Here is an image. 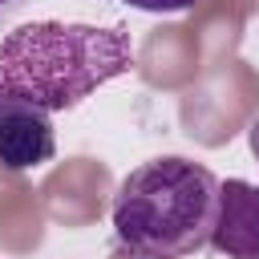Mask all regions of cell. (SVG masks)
I'll return each mask as SVG.
<instances>
[{
	"label": "cell",
	"instance_id": "obj_7",
	"mask_svg": "<svg viewBox=\"0 0 259 259\" xmlns=\"http://www.w3.org/2000/svg\"><path fill=\"white\" fill-rule=\"evenodd\" d=\"M20 8H24V0H0V24H4V20H12Z\"/></svg>",
	"mask_w": 259,
	"mask_h": 259
},
{
	"label": "cell",
	"instance_id": "obj_5",
	"mask_svg": "<svg viewBox=\"0 0 259 259\" xmlns=\"http://www.w3.org/2000/svg\"><path fill=\"white\" fill-rule=\"evenodd\" d=\"M138 12H154V16H174V12H190L198 0H125Z\"/></svg>",
	"mask_w": 259,
	"mask_h": 259
},
{
	"label": "cell",
	"instance_id": "obj_6",
	"mask_svg": "<svg viewBox=\"0 0 259 259\" xmlns=\"http://www.w3.org/2000/svg\"><path fill=\"white\" fill-rule=\"evenodd\" d=\"M109 259H166V255H150V251H138V247H125V243H117V247L109 251Z\"/></svg>",
	"mask_w": 259,
	"mask_h": 259
},
{
	"label": "cell",
	"instance_id": "obj_4",
	"mask_svg": "<svg viewBox=\"0 0 259 259\" xmlns=\"http://www.w3.org/2000/svg\"><path fill=\"white\" fill-rule=\"evenodd\" d=\"M57 154V134H53V113L4 101L0 105V166L4 170H36L53 162Z\"/></svg>",
	"mask_w": 259,
	"mask_h": 259
},
{
	"label": "cell",
	"instance_id": "obj_2",
	"mask_svg": "<svg viewBox=\"0 0 259 259\" xmlns=\"http://www.w3.org/2000/svg\"><path fill=\"white\" fill-rule=\"evenodd\" d=\"M109 219L117 243L166 259H186L210 247L219 219V178L190 158H150L121 178Z\"/></svg>",
	"mask_w": 259,
	"mask_h": 259
},
{
	"label": "cell",
	"instance_id": "obj_3",
	"mask_svg": "<svg viewBox=\"0 0 259 259\" xmlns=\"http://www.w3.org/2000/svg\"><path fill=\"white\" fill-rule=\"evenodd\" d=\"M210 247L227 259H259V186L243 178L219 182V219Z\"/></svg>",
	"mask_w": 259,
	"mask_h": 259
},
{
	"label": "cell",
	"instance_id": "obj_1",
	"mask_svg": "<svg viewBox=\"0 0 259 259\" xmlns=\"http://www.w3.org/2000/svg\"><path fill=\"white\" fill-rule=\"evenodd\" d=\"M130 69L134 40L125 28L28 20L0 36V105L16 101L45 113H65Z\"/></svg>",
	"mask_w": 259,
	"mask_h": 259
}]
</instances>
